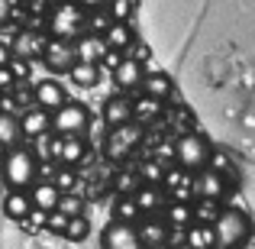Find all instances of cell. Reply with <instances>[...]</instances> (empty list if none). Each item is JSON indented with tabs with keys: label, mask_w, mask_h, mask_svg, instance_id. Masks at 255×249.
<instances>
[{
	"label": "cell",
	"mask_w": 255,
	"mask_h": 249,
	"mask_svg": "<svg viewBox=\"0 0 255 249\" xmlns=\"http://www.w3.org/2000/svg\"><path fill=\"white\" fill-rule=\"evenodd\" d=\"M81 29L87 32V6H81L78 0H58L49 10V36L52 39L78 42Z\"/></svg>",
	"instance_id": "6da1fadb"
},
{
	"label": "cell",
	"mask_w": 255,
	"mask_h": 249,
	"mask_svg": "<svg viewBox=\"0 0 255 249\" xmlns=\"http://www.w3.org/2000/svg\"><path fill=\"white\" fill-rule=\"evenodd\" d=\"M3 178L10 191H32L39 185V159L32 149L19 146V149L6 152V165H3Z\"/></svg>",
	"instance_id": "7a4b0ae2"
},
{
	"label": "cell",
	"mask_w": 255,
	"mask_h": 249,
	"mask_svg": "<svg viewBox=\"0 0 255 249\" xmlns=\"http://www.w3.org/2000/svg\"><path fill=\"white\" fill-rule=\"evenodd\" d=\"M213 233H217L220 249H239L252 237V220H249V214L239 211V207H223L217 224H213Z\"/></svg>",
	"instance_id": "3957f363"
},
{
	"label": "cell",
	"mask_w": 255,
	"mask_h": 249,
	"mask_svg": "<svg viewBox=\"0 0 255 249\" xmlns=\"http://www.w3.org/2000/svg\"><path fill=\"white\" fill-rule=\"evenodd\" d=\"M174 162H178L184 172H204V168H210L213 162V146L207 136H200V133H184V136H178V143H174Z\"/></svg>",
	"instance_id": "277c9868"
},
{
	"label": "cell",
	"mask_w": 255,
	"mask_h": 249,
	"mask_svg": "<svg viewBox=\"0 0 255 249\" xmlns=\"http://www.w3.org/2000/svg\"><path fill=\"white\" fill-rule=\"evenodd\" d=\"M87 123H91L87 107L84 104H75V100H68L62 110L52 113V130H55L58 136H84Z\"/></svg>",
	"instance_id": "5b68a950"
},
{
	"label": "cell",
	"mask_w": 255,
	"mask_h": 249,
	"mask_svg": "<svg viewBox=\"0 0 255 249\" xmlns=\"http://www.w3.org/2000/svg\"><path fill=\"white\" fill-rule=\"evenodd\" d=\"M145 130L142 123H129V126H120V130H110L107 136V156L110 159H126L139 143H142Z\"/></svg>",
	"instance_id": "8992f818"
},
{
	"label": "cell",
	"mask_w": 255,
	"mask_h": 249,
	"mask_svg": "<svg viewBox=\"0 0 255 249\" xmlns=\"http://www.w3.org/2000/svg\"><path fill=\"white\" fill-rule=\"evenodd\" d=\"M42 62H45V68L55 71V75H71V71H75V65H78V49H75V42L52 39L49 49H45V55H42Z\"/></svg>",
	"instance_id": "52a82bcc"
},
{
	"label": "cell",
	"mask_w": 255,
	"mask_h": 249,
	"mask_svg": "<svg viewBox=\"0 0 255 249\" xmlns=\"http://www.w3.org/2000/svg\"><path fill=\"white\" fill-rule=\"evenodd\" d=\"M104 249H145L142 237H139L136 224H123V220H113L110 227L104 230Z\"/></svg>",
	"instance_id": "ba28073f"
},
{
	"label": "cell",
	"mask_w": 255,
	"mask_h": 249,
	"mask_svg": "<svg viewBox=\"0 0 255 249\" xmlns=\"http://www.w3.org/2000/svg\"><path fill=\"white\" fill-rule=\"evenodd\" d=\"M104 123L110 126V130L136 123V100L123 97V94H113V97L104 104Z\"/></svg>",
	"instance_id": "9c48e42d"
},
{
	"label": "cell",
	"mask_w": 255,
	"mask_h": 249,
	"mask_svg": "<svg viewBox=\"0 0 255 249\" xmlns=\"http://www.w3.org/2000/svg\"><path fill=\"white\" fill-rule=\"evenodd\" d=\"M49 42H52V36H45V32H32L29 26H23L19 36H16V42H13V49H10V55L13 58H26V62H29L32 55H45Z\"/></svg>",
	"instance_id": "30bf717a"
},
{
	"label": "cell",
	"mask_w": 255,
	"mask_h": 249,
	"mask_svg": "<svg viewBox=\"0 0 255 249\" xmlns=\"http://www.w3.org/2000/svg\"><path fill=\"white\" fill-rule=\"evenodd\" d=\"M49 152H52V156H55L65 168H71V165L84 162L87 146H84V136H58L55 143L49 146Z\"/></svg>",
	"instance_id": "8fae6325"
},
{
	"label": "cell",
	"mask_w": 255,
	"mask_h": 249,
	"mask_svg": "<svg viewBox=\"0 0 255 249\" xmlns=\"http://www.w3.org/2000/svg\"><path fill=\"white\" fill-rule=\"evenodd\" d=\"M194 194H197L200 201H220L226 194L223 172H217V168H204V172H197V175H194Z\"/></svg>",
	"instance_id": "7c38bea8"
},
{
	"label": "cell",
	"mask_w": 255,
	"mask_h": 249,
	"mask_svg": "<svg viewBox=\"0 0 255 249\" xmlns=\"http://www.w3.org/2000/svg\"><path fill=\"white\" fill-rule=\"evenodd\" d=\"M32 100H36V107H42V110L55 113L62 110L65 104H68V94H65V87L55 81V78H45V81L36 84V91H32Z\"/></svg>",
	"instance_id": "4fadbf2b"
},
{
	"label": "cell",
	"mask_w": 255,
	"mask_h": 249,
	"mask_svg": "<svg viewBox=\"0 0 255 249\" xmlns=\"http://www.w3.org/2000/svg\"><path fill=\"white\" fill-rule=\"evenodd\" d=\"M75 49H78V62H84V65H104L107 55H110L107 39L94 36V32H84V36L75 42Z\"/></svg>",
	"instance_id": "5bb4252c"
},
{
	"label": "cell",
	"mask_w": 255,
	"mask_h": 249,
	"mask_svg": "<svg viewBox=\"0 0 255 249\" xmlns=\"http://www.w3.org/2000/svg\"><path fill=\"white\" fill-rule=\"evenodd\" d=\"M19 123H23V136H26V139H42L45 133L52 130V113L32 104L29 110L19 113Z\"/></svg>",
	"instance_id": "9a60e30c"
},
{
	"label": "cell",
	"mask_w": 255,
	"mask_h": 249,
	"mask_svg": "<svg viewBox=\"0 0 255 249\" xmlns=\"http://www.w3.org/2000/svg\"><path fill=\"white\" fill-rule=\"evenodd\" d=\"M113 81H117L120 91H136V87H142V84H145V68H142V62H139V58H132V55H126L123 65L113 71Z\"/></svg>",
	"instance_id": "2e32d148"
},
{
	"label": "cell",
	"mask_w": 255,
	"mask_h": 249,
	"mask_svg": "<svg viewBox=\"0 0 255 249\" xmlns=\"http://www.w3.org/2000/svg\"><path fill=\"white\" fill-rule=\"evenodd\" d=\"M29 198H32V207L36 211H42V214H55L58 207H62V188L55 185V181H39L36 188L29 191Z\"/></svg>",
	"instance_id": "e0dca14e"
},
{
	"label": "cell",
	"mask_w": 255,
	"mask_h": 249,
	"mask_svg": "<svg viewBox=\"0 0 255 249\" xmlns=\"http://www.w3.org/2000/svg\"><path fill=\"white\" fill-rule=\"evenodd\" d=\"M139 237H142L145 249H165V243H168V237H171V227H168V220L145 217L142 224H139Z\"/></svg>",
	"instance_id": "ac0fdd59"
},
{
	"label": "cell",
	"mask_w": 255,
	"mask_h": 249,
	"mask_svg": "<svg viewBox=\"0 0 255 249\" xmlns=\"http://www.w3.org/2000/svg\"><path fill=\"white\" fill-rule=\"evenodd\" d=\"M32 198H29V191H6V198H3V214L10 220H19V224H26V220L32 217Z\"/></svg>",
	"instance_id": "d6986e66"
},
{
	"label": "cell",
	"mask_w": 255,
	"mask_h": 249,
	"mask_svg": "<svg viewBox=\"0 0 255 249\" xmlns=\"http://www.w3.org/2000/svg\"><path fill=\"white\" fill-rule=\"evenodd\" d=\"M142 91H145V97H152V100H168L174 94V81L165 75V71H149Z\"/></svg>",
	"instance_id": "ffe728a7"
},
{
	"label": "cell",
	"mask_w": 255,
	"mask_h": 249,
	"mask_svg": "<svg viewBox=\"0 0 255 249\" xmlns=\"http://www.w3.org/2000/svg\"><path fill=\"white\" fill-rule=\"evenodd\" d=\"M165 220H168L171 230H191V227L197 224V214H194L191 204L174 201V204H168V211H165Z\"/></svg>",
	"instance_id": "44dd1931"
},
{
	"label": "cell",
	"mask_w": 255,
	"mask_h": 249,
	"mask_svg": "<svg viewBox=\"0 0 255 249\" xmlns=\"http://www.w3.org/2000/svg\"><path fill=\"white\" fill-rule=\"evenodd\" d=\"M19 139H26L19 117H16V113H3V117H0V143H3V149L6 152L19 149Z\"/></svg>",
	"instance_id": "7402d4cb"
},
{
	"label": "cell",
	"mask_w": 255,
	"mask_h": 249,
	"mask_svg": "<svg viewBox=\"0 0 255 249\" xmlns=\"http://www.w3.org/2000/svg\"><path fill=\"white\" fill-rule=\"evenodd\" d=\"M104 39H107V45H110V52H126L132 42H136V32H132L129 23H113Z\"/></svg>",
	"instance_id": "603a6c76"
},
{
	"label": "cell",
	"mask_w": 255,
	"mask_h": 249,
	"mask_svg": "<svg viewBox=\"0 0 255 249\" xmlns=\"http://www.w3.org/2000/svg\"><path fill=\"white\" fill-rule=\"evenodd\" d=\"M136 204L142 207V214L149 217V214H155V211H162V207H165V191L158 185H145L142 191L136 194Z\"/></svg>",
	"instance_id": "cb8c5ba5"
},
{
	"label": "cell",
	"mask_w": 255,
	"mask_h": 249,
	"mask_svg": "<svg viewBox=\"0 0 255 249\" xmlns=\"http://www.w3.org/2000/svg\"><path fill=\"white\" fill-rule=\"evenodd\" d=\"M117 23V19L110 16V10L107 6H97V10H87V32H94V36H107V29Z\"/></svg>",
	"instance_id": "d4e9b609"
},
{
	"label": "cell",
	"mask_w": 255,
	"mask_h": 249,
	"mask_svg": "<svg viewBox=\"0 0 255 249\" xmlns=\"http://www.w3.org/2000/svg\"><path fill=\"white\" fill-rule=\"evenodd\" d=\"M187 246H191V249H207V246H217V233H213V227L194 224L191 230H187Z\"/></svg>",
	"instance_id": "484cf974"
},
{
	"label": "cell",
	"mask_w": 255,
	"mask_h": 249,
	"mask_svg": "<svg viewBox=\"0 0 255 249\" xmlns=\"http://www.w3.org/2000/svg\"><path fill=\"white\" fill-rule=\"evenodd\" d=\"M142 207L136 204V198H117V217L113 220H123V224H136V220H142Z\"/></svg>",
	"instance_id": "4316f807"
},
{
	"label": "cell",
	"mask_w": 255,
	"mask_h": 249,
	"mask_svg": "<svg viewBox=\"0 0 255 249\" xmlns=\"http://www.w3.org/2000/svg\"><path fill=\"white\" fill-rule=\"evenodd\" d=\"M71 81H75L78 87H94V84L100 81V65H84V62H78L75 71H71Z\"/></svg>",
	"instance_id": "83f0119b"
},
{
	"label": "cell",
	"mask_w": 255,
	"mask_h": 249,
	"mask_svg": "<svg viewBox=\"0 0 255 249\" xmlns=\"http://www.w3.org/2000/svg\"><path fill=\"white\" fill-rule=\"evenodd\" d=\"M194 214H197V224L213 227V224H217V217H220L217 201H197V204H194Z\"/></svg>",
	"instance_id": "f1b7e54d"
},
{
	"label": "cell",
	"mask_w": 255,
	"mask_h": 249,
	"mask_svg": "<svg viewBox=\"0 0 255 249\" xmlns=\"http://www.w3.org/2000/svg\"><path fill=\"white\" fill-rule=\"evenodd\" d=\"M158 110H162V100H152V97L136 100V123H145V120H152Z\"/></svg>",
	"instance_id": "f546056e"
},
{
	"label": "cell",
	"mask_w": 255,
	"mask_h": 249,
	"mask_svg": "<svg viewBox=\"0 0 255 249\" xmlns=\"http://www.w3.org/2000/svg\"><path fill=\"white\" fill-rule=\"evenodd\" d=\"M87 233H91V224H87V217H71L65 240H71V243H81V240H87Z\"/></svg>",
	"instance_id": "4dcf8cb0"
},
{
	"label": "cell",
	"mask_w": 255,
	"mask_h": 249,
	"mask_svg": "<svg viewBox=\"0 0 255 249\" xmlns=\"http://www.w3.org/2000/svg\"><path fill=\"white\" fill-rule=\"evenodd\" d=\"M107 10H110V16L117 19V23H129L132 0H110V3H107Z\"/></svg>",
	"instance_id": "1f68e13d"
},
{
	"label": "cell",
	"mask_w": 255,
	"mask_h": 249,
	"mask_svg": "<svg viewBox=\"0 0 255 249\" xmlns=\"http://www.w3.org/2000/svg\"><path fill=\"white\" fill-rule=\"evenodd\" d=\"M68 224H71V217L68 214H62V211H55V214H49V224H45V230H52V233H68Z\"/></svg>",
	"instance_id": "d6a6232c"
},
{
	"label": "cell",
	"mask_w": 255,
	"mask_h": 249,
	"mask_svg": "<svg viewBox=\"0 0 255 249\" xmlns=\"http://www.w3.org/2000/svg\"><path fill=\"white\" fill-rule=\"evenodd\" d=\"M62 214H68V217H81V198L78 194H65L62 198V207H58Z\"/></svg>",
	"instance_id": "836d02e7"
},
{
	"label": "cell",
	"mask_w": 255,
	"mask_h": 249,
	"mask_svg": "<svg viewBox=\"0 0 255 249\" xmlns=\"http://www.w3.org/2000/svg\"><path fill=\"white\" fill-rule=\"evenodd\" d=\"M6 65L13 68V75H16V81H26V75H29V62H26V58H10Z\"/></svg>",
	"instance_id": "e575fe53"
},
{
	"label": "cell",
	"mask_w": 255,
	"mask_h": 249,
	"mask_svg": "<svg viewBox=\"0 0 255 249\" xmlns=\"http://www.w3.org/2000/svg\"><path fill=\"white\" fill-rule=\"evenodd\" d=\"M55 185H58V188H62V194H65V191H68V188H71V185H75V178H71V172H68V168H62V172H58V175H55Z\"/></svg>",
	"instance_id": "d590c367"
},
{
	"label": "cell",
	"mask_w": 255,
	"mask_h": 249,
	"mask_svg": "<svg viewBox=\"0 0 255 249\" xmlns=\"http://www.w3.org/2000/svg\"><path fill=\"white\" fill-rule=\"evenodd\" d=\"M81 6H87V10H97V6H107L110 0H78Z\"/></svg>",
	"instance_id": "8d00e7d4"
}]
</instances>
